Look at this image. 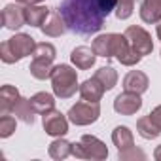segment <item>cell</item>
Wrapping results in <instances>:
<instances>
[{
  "instance_id": "6da1fadb",
  "label": "cell",
  "mask_w": 161,
  "mask_h": 161,
  "mask_svg": "<svg viewBox=\"0 0 161 161\" xmlns=\"http://www.w3.org/2000/svg\"><path fill=\"white\" fill-rule=\"evenodd\" d=\"M59 14L63 15L66 27L80 36L99 32L106 17L99 6V0H63Z\"/></svg>"
},
{
  "instance_id": "7a4b0ae2",
  "label": "cell",
  "mask_w": 161,
  "mask_h": 161,
  "mask_svg": "<svg viewBox=\"0 0 161 161\" xmlns=\"http://www.w3.org/2000/svg\"><path fill=\"white\" fill-rule=\"evenodd\" d=\"M93 49L101 57H116L121 64L133 66L140 61L142 55H138L125 34H101L93 40Z\"/></svg>"
},
{
  "instance_id": "3957f363",
  "label": "cell",
  "mask_w": 161,
  "mask_h": 161,
  "mask_svg": "<svg viewBox=\"0 0 161 161\" xmlns=\"http://www.w3.org/2000/svg\"><path fill=\"white\" fill-rule=\"evenodd\" d=\"M34 47H36V44H34L32 36L15 34L14 38L2 42V46H0V57H2L4 63H15V61H21L27 55H32Z\"/></svg>"
},
{
  "instance_id": "277c9868",
  "label": "cell",
  "mask_w": 161,
  "mask_h": 161,
  "mask_svg": "<svg viewBox=\"0 0 161 161\" xmlns=\"http://www.w3.org/2000/svg\"><path fill=\"white\" fill-rule=\"evenodd\" d=\"M51 86H53V93L61 99H68L76 93L78 87V76L76 70H72L68 64H59L53 66L51 70Z\"/></svg>"
},
{
  "instance_id": "5b68a950",
  "label": "cell",
  "mask_w": 161,
  "mask_h": 161,
  "mask_svg": "<svg viewBox=\"0 0 161 161\" xmlns=\"http://www.w3.org/2000/svg\"><path fill=\"white\" fill-rule=\"evenodd\" d=\"M55 59V47L51 44H36L34 51H32V63H31V74L38 80H46L51 76V63Z\"/></svg>"
},
{
  "instance_id": "8992f818",
  "label": "cell",
  "mask_w": 161,
  "mask_h": 161,
  "mask_svg": "<svg viewBox=\"0 0 161 161\" xmlns=\"http://www.w3.org/2000/svg\"><path fill=\"white\" fill-rule=\"evenodd\" d=\"M72 155L80 159H104L108 155V150L97 136L84 135L80 142L72 144Z\"/></svg>"
},
{
  "instance_id": "52a82bcc",
  "label": "cell",
  "mask_w": 161,
  "mask_h": 161,
  "mask_svg": "<svg viewBox=\"0 0 161 161\" xmlns=\"http://www.w3.org/2000/svg\"><path fill=\"white\" fill-rule=\"evenodd\" d=\"M99 114H101L99 103H91V101H86V99H84V101L76 103V104L70 108L68 119H70L72 123H76V125H89V123L97 121Z\"/></svg>"
},
{
  "instance_id": "ba28073f",
  "label": "cell",
  "mask_w": 161,
  "mask_h": 161,
  "mask_svg": "<svg viewBox=\"0 0 161 161\" xmlns=\"http://www.w3.org/2000/svg\"><path fill=\"white\" fill-rule=\"evenodd\" d=\"M125 36H127L131 47H133L138 55H148V53H152V49H153L152 38H150V34H148L142 27H129V29L125 31Z\"/></svg>"
},
{
  "instance_id": "9c48e42d",
  "label": "cell",
  "mask_w": 161,
  "mask_h": 161,
  "mask_svg": "<svg viewBox=\"0 0 161 161\" xmlns=\"http://www.w3.org/2000/svg\"><path fill=\"white\" fill-rule=\"evenodd\" d=\"M140 106H142V99L138 93H133V91H125L118 95L114 101V110L123 116H133Z\"/></svg>"
},
{
  "instance_id": "30bf717a",
  "label": "cell",
  "mask_w": 161,
  "mask_h": 161,
  "mask_svg": "<svg viewBox=\"0 0 161 161\" xmlns=\"http://www.w3.org/2000/svg\"><path fill=\"white\" fill-rule=\"evenodd\" d=\"M44 129L51 136H63L68 131V121H66V118L61 112H57L53 108V110L44 114Z\"/></svg>"
},
{
  "instance_id": "8fae6325",
  "label": "cell",
  "mask_w": 161,
  "mask_h": 161,
  "mask_svg": "<svg viewBox=\"0 0 161 161\" xmlns=\"http://www.w3.org/2000/svg\"><path fill=\"white\" fill-rule=\"evenodd\" d=\"M25 21V8H19L15 4H8L2 10V25L10 31H17L19 27H23Z\"/></svg>"
},
{
  "instance_id": "7c38bea8",
  "label": "cell",
  "mask_w": 161,
  "mask_h": 161,
  "mask_svg": "<svg viewBox=\"0 0 161 161\" xmlns=\"http://www.w3.org/2000/svg\"><path fill=\"white\" fill-rule=\"evenodd\" d=\"M95 57H97L95 49H93V47H87V46H80V47H76V49L72 51V55H70L72 63H74L80 70H87V68H91V66L95 64Z\"/></svg>"
},
{
  "instance_id": "4fadbf2b",
  "label": "cell",
  "mask_w": 161,
  "mask_h": 161,
  "mask_svg": "<svg viewBox=\"0 0 161 161\" xmlns=\"http://www.w3.org/2000/svg\"><path fill=\"white\" fill-rule=\"evenodd\" d=\"M104 91H106V87L99 82L95 76L91 80H86V82L80 86V95H82V99L91 101V103H99L101 97L104 95Z\"/></svg>"
},
{
  "instance_id": "5bb4252c",
  "label": "cell",
  "mask_w": 161,
  "mask_h": 161,
  "mask_svg": "<svg viewBox=\"0 0 161 161\" xmlns=\"http://www.w3.org/2000/svg\"><path fill=\"white\" fill-rule=\"evenodd\" d=\"M123 89L125 91H133V93H144L148 89V78L144 72L140 70H131L125 80H123Z\"/></svg>"
},
{
  "instance_id": "9a60e30c",
  "label": "cell",
  "mask_w": 161,
  "mask_h": 161,
  "mask_svg": "<svg viewBox=\"0 0 161 161\" xmlns=\"http://www.w3.org/2000/svg\"><path fill=\"white\" fill-rule=\"evenodd\" d=\"M40 29H42V32L47 34V36H61L68 27H66V23H64L63 15H61L59 12H49L47 19L44 21V25H42Z\"/></svg>"
},
{
  "instance_id": "2e32d148",
  "label": "cell",
  "mask_w": 161,
  "mask_h": 161,
  "mask_svg": "<svg viewBox=\"0 0 161 161\" xmlns=\"http://www.w3.org/2000/svg\"><path fill=\"white\" fill-rule=\"evenodd\" d=\"M19 99H21L19 91L14 86H4L2 89H0V112H2V116L14 112V106L17 104Z\"/></svg>"
},
{
  "instance_id": "e0dca14e",
  "label": "cell",
  "mask_w": 161,
  "mask_h": 161,
  "mask_svg": "<svg viewBox=\"0 0 161 161\" xmlns=\"http://www.w3.org/2000/svg\"><path fill=\"white\" fill-rule=\"evenodd\" d=\"M140 17L144 23H159L161 21V0H144L140 4Z\"/></svg>"
},
{
  "instance_id": "ac0fdd59",
  "label": "cell",
  "mask_w": 161,
  "mask_h": 161,
  "mask_svg": "<svg viewBox=\"0 0 161 161\" xmlns=\"http://www.w3.org/2000/svg\"><path fill=\"white\" fill-rule=\"evenodd\" d=\"M49 15V8L46 6H25V21L31 27H42Z\"/></svg>"
},
{
  "instance_id": "d6986e66",
  "label": "cell",
  "mask_w": 161,
  "mask_h": 161,
  "mask_svg": "<svg viewBox=\"0 0 161 161\" xmlns=\"http://www.w3.org/2000/svg\"><path fill=\"white\" fill-rule=\"evenodd\" d=\"M112 140H114V144L118 146L119 152L129 150V148L135 146L133 144V135H131V131L127 127H116V131L112 133Z\"/></svg>"
},
{
  "instance_id": "ffe728a7",
  "label": "cell",
  "mask_w": 161,
  "mask_h": 161,
  "mask_svg": "<svg viewBox=\"0 0 161 161\" xmlns=\"http://www.w3.org/2000/svg\"><path fill=\"white\" fill-rule=\"evenodd\" d=\"M31 104H32L34 112H38V114H46V112L53 110L55 101H53V97H51L49 93H36V95L31 99Z\"/></svg>"
},
{
  "instance_id": "44dd1931",
  "label": "cell",
  "mask_w": 161,
  "mask_h": 161,
  "mask_svg": "<svg viewBox=\"0 0 161 161\" xmlns=\"http://www.w3.org/2000/svg\"><path fill=\"white\" fill-rule=\"evenodd\" d=\"M14 114L17 118H21L25 123H34V108L31 104V99H19L17 104L14 106Z\"/></svg>"
},
{
  "instance_id": "7402d4cb",
  "label": "cell",
  "mask_w": 161,
  "mask_h": 161,
  "mask_svg": "<svg viewBox=\"0 0 161 161\" xmlns=\"http://www.w3.org/2000/svg\"><path fill=\"white\" fill-rule=\"evenodd\" d=\"M136 129H138L140 136H144V138H155V136L161 133V129L153 123V119H152L150 116L140 118V119H138V123H136Z\"/></svg>"
},
{
  "instance_id": "603a6c76",
  "label": "cell",
  "mask_w": 161,
  "mask_h": 161,
  "mask_svg": "<svg viewBox=\"0 0 161 161\" xmlns=\"http://www.w3.org/2000/svg\"><path fill=\"white\" fill-rule=\"evenodd\" d=\"M95 78L106 87V91L112 89V87L116 86V82H118V74H116V70H114L112 66H103V68H99V70L95 72Z\"/></svg>"
},
{
  "instance_id": "cb8c5ba5",
  "label": "cell",
  "mask_w": 161,
  "mask_h": 161,
  "mask_svg": "<svg viewBox=\"0 0 161 161\" xmlns=\"http://www.w3.org/2000/svg\"><path fill=\"white\" fill-rule=\"evenodd\" d=\"M70 153H72V144L66 142V140H63V138L55 140V142L49 146V155L55 157V159H64V157H68Z\"/></svg>"
},
{
  "instance_id": "d4e9b609",
  "label": "cell",
  "mask_w": 161,
  "mask_h": 161,
  "mask_svg": "<svg viewBox=\"0 0 161 161\" xmlns=\"http://www.w3.org/2000/svg\"><path fill=\"white\" fill-rule=\"evenodd\" d=\"M14 131H15V118L10 116V114H4L0 118V136L8 138Z\"/></svg>"
},
{
  "instance_id": "484cf974",
  "label": "cell",
  "mask_w": 161,
  "mask_h": 161,
  "mask_svg": "<svg viewBox=\"0 0 161 161\" xmlns=\"http://www.w3.org/2000/svg\"><path fill=\"white\" fill-rule=\"evenodd\" d=\"M135 10V0H118V6H116V15L118 19H127L131 17Z\"/></svg>"
},
{
  "instance_id": "4316f807",
  "label": "cell",
  "mask_w": 161,
  "mask_h": 161,
  "mask_svg": "<svg viewBox=\"0 0 161 161\" xmlns=\"http://www.w3.org/2000/svg\"><path fill=\"white\" fill-rule=\"evenodd\" d=\"M133 157H140V159H144V152L136 150L135 146H133V148H129V150L119 152V159H133Z\"/></svg>"
},
{
  "instance_id": "83f0119b",
  "label": "cell",
  "mask_w": 161,
  "mask_h": 161,
  "mask_svg": "<svg viewBox=\"0 0 161 161\" xmlns=\"http://www.w3.org/2000/svg\"><path fill=\"white\" fill-rule=\"evenodd\" d=\"M99 6H101L103 14H104V15H108L112 10H116V6H118V0H99Z\"/></svg>"
},
{
  "instance_id": "f1b7e54d",
  "label": "cell",
  "mask_w": 161,
  "mask_h": 161,
  "mask_svg": "<svg viewBox=\"0 0 161 161\" xmlns=\"http://www.w3.org/2000/svg\"><path fill=\"white\" fill-rule=\"evenodd\" d=\"M150 118H152V119H153V123L161 129V106H157V108L150 114Z\"/></svg>"
},
{
  "instance_id": "f546056e",
  "label": "cell",
  "mask_w": 161,
  "mask_h": 161,
  "mask_svg": "<svg viewBox=\"0 0 161 161\" xmlns=\"http://www.w3.org/2000/svg\"><path fill=\"white\" fill-rule=\"evenodd\" d=\"M19 4H23V6H32V4H40V2H44V0H17Z\"/></svg>"
},
{
  "instance_id": "4dcf8cb0",
  "label": "cell",
  "mask_w": 161,
  "mask_h": 161,
  "mask_svg": "<svg viewBox=\"0 0 161 161\" xmlns=\"http://www.w3.org/2000/svg\"><path fill=\"white\" fill-rule=\"evenodd\" d=\"M155 159H161V146L155 150Z\"/></svg>"
},
{
  "instance_id": "1f68e13d",
  "label": "cell",
  "mask_w": 161,
  "mask_h": 161,
  "mask_svg": "<svg viewBox=\"0 0 161 161\" xmlns=\"http://www.w3.org/2000/svg\"><path fill=\"white\" fill-rule=\"evenodd\" d=\"M157 36H159V40H161V21H159V25H157Z\"/></svg>"
}]
</instances>
